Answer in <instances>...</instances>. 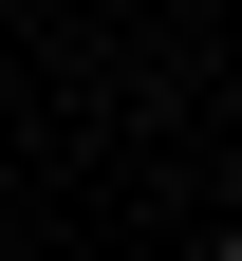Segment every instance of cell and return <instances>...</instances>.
I'll return each mask as SVG.
<instances>
[{
	"label": "cell",
	"instance_id": "cell-1",
	"mask_svg": "<svg viewBox=\"0 0 242 261\" xmlns=\"http://www.w3.org/2000/svg\"><path fill=\"white\" fill-rule=\"evenodd\" d=\"M205 261H242V224H224V243H205Z\"/></svg>",
	"mask_w": 242,
	"mask_h": 261
}]
</instances>
